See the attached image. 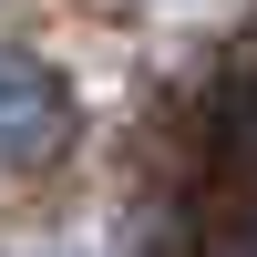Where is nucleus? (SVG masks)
<instances>
[{
  "instance_id": "f257e3e1",
  "label": "nucleus",
  "mask_w": 257,
  "mask_h": 257,
  "mask_svg": "<svg viewBox=\"0 0 257 257\" xmlns=\"http://www.w3.org/2000/svg\"><path fill=\"white\" fill-rule=\"evenodd\" d=\"M62 144H72V93H62V72L41 52H21V41H0V175H31Z\"/></svg>"
}]
</instances>
